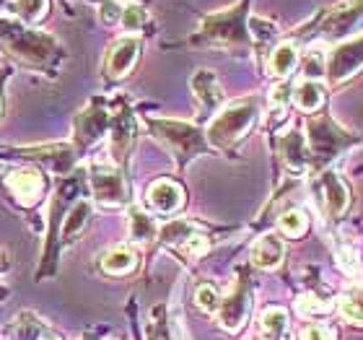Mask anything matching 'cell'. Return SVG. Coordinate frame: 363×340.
<instances>
[{"instance_id":"obj_43","label":"cell","mask_w":363,"mask_h":340,"mask_svg":"<svg viewBox=\"0 0 363 340\" xmlns=\"http://www.w3.org/2000/svg\"><path fill=\"white\" fill-rule=\"evenodd\" d=\"M0 159H6V156H0Z\"/></svg>"},{"instance_id":"obj_4","label":"cell","mask_w":363,"mask_h":340,"mask_svg":"<svg viewBox=\"0 0 363 340\" xmlns=\"http://www.w3.org/2000/svg\"><path fill=\"white\" fill-rule=\"evenodd\" d=\"M257 114H259L257 99H239V102L226 104L216 117H213L208 130H205L208 143H211L213 148H220V151L236 146L252 128H255Z\"/></svg>"},{"instance_id":"obj_40","label":"cell","mask_w":363,"mask_h":340,"mask_svg":"<svg viewBox=\"0 0 363 340\" xmlns=\"http://www.w3.org/2000/svg\"><path fill=\"white\" fill-rule=\"evenodd\" d=\"M8 268H11V263H8L6 250H0V275H3V273H8Z\"/></svg>"},{"instance_id":"obj_18","label":"cell","mask_w":363,"mask_h":340,"mask_svg":"<svg viewBox=\"0 0 363 340\" xmlns=\"http://www.w3.org/2000/svg\"><path fill=\"white\" fill-rule=\"evenodd\" d=\"M250 257H252V265H257L259 270H275L283 263V257H286V244L275 234H265L252 244Z\"/></svg>"},{"instance_id":"obj_15","label":"cell","mask_w":363,"mask_h":340,"mask_svg":"<svg viewBox=\"0 0 363 340\" xmlns=\"http://www.w3.org/2000/svg\"><path fill=\"white\" fill-rule=\"evenodd\" d=\"M319 192H322V200H325L330 219H340L342 213L348 211V203H350L348 185L335 172H325L319 177Z\"/></svg>"},{"instance_id":"obj_23","label":"cell","mask_w":363,"mask_h":340,"mask_svg":"<svg viewBox=\"0 0 363 340\" xmlns=\"http://www.w3.org/2000/svg\"><path fill=\"white\" fill-rule=\"evenodd\" d=\"M8 11L18 21L37 26L39 21H45L47 16H50V0H13L8 6Z\"/></svg>"},{"instance_id":"obj_28","label":"cell","mask_w":363,"mask_h":340,"mask_svg":"<svg viewBox=\"0 0 363 340\" xmlns=\"http://www.w3.org/2000/svg\"><path fill=\"white\" fill-rule=\"evenodd\" d=\"M327 57L322 47H309L301 57V70H303V81H319V78L327 73Z\"/></svg>"},{"instance_id":"obj_5","label":"cell","mask_w":363,"mask_h":340,"mask_svg":"<svg viewBox=\"0 0 363 340\" xmlns=\"http://www.w3.org/2000/svg\"><path fill=\"white\" fill-rule=\"evenodd\" d=\"M89 185L94 200L104 208H122L130 203L128 180L114 164H94L89 169Z\"/></svg>"},{"instance_id":"obj_32","label":"cell","mask_w":363,"mask_h":340,"mask_svg":"<svg viewBox=\"0 0 363 340\" xmlns=\"http://www.w3.org/2000/svg\"><path fill=\"white\" fill-rule=\"evenodd\" d=\"M167 309L164 307H156V309L151 312V319H148V327H145V335H148V340H172V335H169V325H167Z\"/></svg>"},{"instance_id":"obj_9","label":"cell","mask_w":363,"mask_h":340,"mask_svg":"<svg viewBox=\"0 0 363 340\" xmlns=\"http://www.w3.org/2000/svg\"><path fill=\"white\" fill-rule=\"evenodd\" d=\"M135 133H138L135 117H133L128 104H122L120 109L109 117V151H112L117 164H122V161L128 159V153L133 151Z\"/></svg>"},{"instance_id":"obj_17","label":"cell","mask_w":363,"mask_h":340,"mask_svg":"<svg viewBox=\"0 0 363 340\" xmlns=\"http://www.w3.org/2000/svg\"><path fill=\"white\" fill-rule=\"evenodd\" d=\"M278 148H280V156H283V164L291 172H303L306 169V164H309V143H306V138L296 128L286 130L280 136Z\"/></svg>"},{"instance_id":"obj_13","label":"cell","mask_w":363,"mask_h":340,"mask_svg":"<svg viewBox=\"0 0 363 340\" xmlns=\"http://www.w3.org/2000/svg\"><path fill=\"white\" fill-rule=\"evenodd\" d=\"M345 133L335 128L330 120H311L309 122V143L319 159H333L335 153L345 146Z\"/></svg>"},{"instance_id":"obj_42","label":"cell","mask_w":363,"mask_h":340,"mask_svg":"<svg viewBox=\"0 0 363 340\" xmlns=\"http://www.w3.org/2000/svg\"><path fill=\"white\" fill-rule=\"evenodd\" d=\"M3 296H8V291L3 286H0V299H3Z\"/></svg>"},{"instance_id":"obj_34","label":"cell","mask_w":363,"mask_h":340,"mask_svg":"<svg viewBox=\"0 0 363 340\" xmlns=\"http://www.w3.org/2000/svg\"><path fill=\"white\" fill-rule=\"evenodd\" d=\"M195 304L203 312H208V314H216L218 307H220V296L213 286L203 283V286H197V291H195Z\"/></svg>"},{"instance_id":"obj_24","label":"cell","mask_w":363,"mask_h":340,"mask_svg":"<svg viewBox=\"0 0 363 340\" xmlns=\"http://www.w3.org/2000/svg\"><path fill=\"white\" fill-rule=\"evenodd\" d=\"M325 86L319 81H301L294 91V102L301 112H317L319 106L325 104Z\"/></svg>"},{"instance_id":"obj_25","label":"cell","mask_w":363,"mask_h":340,"mask_svg":"<svg viewBox=\"0 0 363 340\" xmlns=\"http://www.w3.org/2000/svg\"><path fill=\"white\" fill-rule=\"evenodd\" d=\"M13 338L16 340H50L52 333H50V327L37 317V314H31V312H23L16 317V325H13Z\"/></svg>"},{"instance_id":"obj_20","label":"cell","mask_w":363,"mask_h":340,"mask_svg":"<svg viewBox=\"0 0 363 340\" xmlns=\"http://www.w3.org/2000/svg\"><path fill=\"white\" fill-rule=\"evenodd\" d=\"M128 229H130V239L135 244H148V242H153V239H159V224L153 221L151 213H145L143 208H138V205L130 208Z\"/></svg>"},{"instance_id":"obj_8","label":"cell","mask_w":363,"mask_h":340,"mask_svg":"<svg viewBox=\"0 0 363 340\" xmlns=\"http://www.w3.org/2000/svg\"><path fill=\"white\" fill-rule=\"evenodd\" d=\"M109 117L112 114L106 112L104 104L94 99L86 109H81L76 117V146L84 151V148H91V146L101 141L104 133L109 130Z\"/></svg>"},{"instance_id":"obj_21","label":"cell","mask_w":363,"mask_h":340,"mask_svg":"<svg viewBox=\"0 0 363 340\" xmlns=\"http://www.w3.org/2000/svg\"><path fill=\"white\" fill-rule=\"evenodd\" d=\"M298 60L301 57H298V50H296L294 42H280L278 47H272L270 60H267V70L275 78H288L296 70Z\"/></svg>"},{"instance_id":"obj_33","label":"cell","mask_w":363,"mask_h":340,"mask_svg":"<svg viewBox=\"0 0 363 340\" xmlns=\"http://www.w3.org/2000/svg\"><path fill=\"white\" fill-rule=\"evenodd\" d=\"M145 21H148V16H145V11L140 6H133V3H128V6H122V29L125 31H140L145 26Z\"/></svg>"},{"instance_id":"obj_27","label":"cell","mask_w":363,"mask_h":340,"mask_svg":"<svg viewBox=\"0 0 363 340\" xmlns=\"http://www.w3.org/2000/svg\"><path fill=\"white\" fill-rule=\"evenodd\" d=\"M340 312L342 317L353 322V325H363V283L350 286L340 299Z\"/></svg>"},{"instance_id":"obj_41","label":"cell","mask_w":363,"mask_h":340,"mask_svg":"<svg viewBox=\"0 0 363 340\" xmlns=\"http://www.w3.org/2000/svg\"><path fill=\"white\" fill-rule=\"evenodd\" d=\"M11 3H13V0H0V6H6V8L11 6Z\"/></svg>"},{"instance_id":"obj_19","label":"cell","mask_w":363,"mask_h":340,"mask_svg":"<svg viewBox=\"0 0 363 340\" xmlns=\"http://www.w3.org/2000/svg\"><path fill=\"white\" fill-rule=\"evenodd\" d=\"M91 219V203L89 200H76L73 208L65 213L60 226V247H68L70 242H76V236L89 226Z\"/></svg>"},{"instance_id":"obj_3","label":"cell","mask_w":363,"mask_h":340,"mask_svg":"<svg viewBox=\"0 0 363 340\" xmlns=\"http://www.w3.org/2000/svg\"><path fill=\"white\" fill-rule=\"evenodd\" d=\"M145 125H148V130H151L159 143L167 146L169 153L174 156L179 167H184L195 156H203L211 148L208 138L203 136V130L195 128L192 122L169 120V117H148Z\"/></svg>"},{"instance_id":"obj_37","label":"cell","mask_w":363,"mask_h":340,"mask_svg":"<svg viewBox=\"0 0 363 340\" xmlns=\"http://www.w3.org/2000/svg\"><path fill=\"white\" fill-rule=\"evenodd\" d=\"M301 340H333V330L327 325H309L301 333Z\"/></svg>"},{"instance_id":"obj_22","label":"cell","mask_w":363,"mask_h":340,"mask_svg":"<svg viewBox=\"0 0 363 340\" xmlns=\"http://www.w3.org/2000/svg\"><path fill=\"white\" fill-rule=\"evenodd\" d=\"M101 270L109 275H128L138 268V255L130 247H114L101 255Z\"/></svg>"},{"instance_id":"obj_29","label":"cell","mask_w":363,"mask_h":340,"mask_svg":"<svg viewBox=\"0 0 363 340\" xmlns=\"http://www.w3.org/2000/svg\"><path fill=\"white\" fill-rule=\"evenodd\" d=\"M247 29H250V39H255L259 47L270 45L272 39L278 37V23L270 21V18H262V16H250Z\"/></svg>"},{"instance_id":"obj_2","label":"cell","mask_w":363,"mask_h":340,"mask_svg":"<svg viewBox=\"0 0 363 340\" xmlns=\"http://www.w3.org/2000/svg\"><path fill=\"white\" fill-rule=\"evenodd\" d=\"M247 8L250 0H239L234 6L216 11V13L203 16V21L197 26V34L192 42H208V45H223V47H247L252 42L250 29H247Z\"/></svg>"},{"instance_id":"obj_1","label":"cell","mask_w":363,"mask_h":340,"mask_svg":"<svg viewBox=\"0 0 363 340\" xmlns=\"http://www.w3.org/2000/svg\"><path fill=\"white\" fill-rule=\"evenodd\" d=\"M0 53L8 60L18 62L21 68L45 73L50 78L57 76L60 65L68 57L57 37L18 21L13 16H0Z\"/></svg>"},{"instance_id":"obj_38","label":"cell","mask_w":363,"mask_h":340,"mask_svg":"<svg viewBox=\"0 0 363 340\" xmlns=\"http://www.w3.org/2000/svg\"><path fill=\"white\" fill-rule=\"evenodd\" d=\"M288 99H291V94H288V86H286V84L275 86V89L270 91V104H272V106H278L280 112L286 109Z\"/></svg>"},{"instance_id":"obj_7","label":"cell","mask_w":363,"mask_h":340,"mask_svg":"<svg viewBox=\"0 0 363 340\" xmlns=\"http://www.w3.org/2000/svg\"><path fill=\"white\" fill-rule=\"evenodd\" d=\"M138 57H140V37L125 34V37H120L117 42L109 45L101 70H104V76L109 81H120V78H125L130 70L135 68Z\"/></svg>"},{"instance_id":"obj_39","label":"cell","mask_w":363,"mask_h":340,"mask_svg":"<svg viewBox=\"0 0 363 340\" xmlns=\"http://www.w3.org/2000/svg\"><path fill=\"white\" fill-rule=\"evenodd\" d=\"M11 81V68L3 65L0 68V120H3V112H6V84Z\"/></svg>"},{"instance_id":"obj_12","label":"cell","mask_w":363,"mask_h":340,"mask_svg":"<svg viewBox=\"0 0 363 340\" xmlns=\"http://www.w3.org/2000/svg\"><path fill=\"white\" fill-rule=\"evenodd\" d=\"M363 16V0H345L340 6H335L322 21V34L325 37H342L348 34Z\"/></svg>"},{"instance_id":"obj_31","label":"cell","mask_w":363,"mask_h":340,"mask_svg":"<svg viewBox=\"0 0 363 340\" xmlns=\"http://www.w3.org/2000/svg\"><path fill=\"white\" fill-rule=\"evenodd\" d=\"M280 231L286 236H301L303 231H306V226H309V219H306V213L298 211V208H294V211H286L283 216H280Z\"/></svg>"},{"instance_id":"obj_10","label":"cell","mask_w":363,"mask_h":340,"mask_svg":"<svg viewBox=\"0 0 363 340\" xmlns=\"http://www.w3.org/2000/svg\"><path fill=\"white\" fill-rule=\"evenodd\" d=\"M361 70H363V37L340 45L330 55V60H327V76H330L333 84H342V81L358 76Z\"/></svg>"},{"instance_id":"obj_6","label":"cell","mask_w":363,"mask_h":340,"mask_svg":"<svg viewBox=\"0 0 363 340\" xmlns=\"http://www.w3.org/2000/svg\"><path fill=\"white\" fill-rule=\"evenodd\" d=\"M6 190L11 197H16V203L21 208H34L47 192V180L45 172L37 167H16L6 172Z\"/></svg>"},{"instance_id":"obj_26","label":"cell","mask_w":363,"mask_h":340,"mask_svg":"<svg viewBox=\"0 0 363 340\" xmlns=\"http://www.w3.org/2000/svg\"><path fill=\"white\" fill-rule=\"evenodd\" d=\"M288 330V312L280 307H270L259 317V333L265 340H283Z\"/></svg>"},{"instance_id":"obj_36","label":"cell","mask_w":363,"mask_h":340,"mask_svg":"<svg viewBox=\"0 0 363 340\" xmlns=\"http://www.w3.org/2000/svg\"><path fill=\"white\" fill-rule=\"evenodd\" d=\"M205 250H208V239H205L203 234L189 236L187 242L179 244V252H182V255H187V257H200Z\"/></svg>"},{"instance_id":"obj_14","label":"cell","mask_w":363,"mask_h":340,"mask_svg":"<svg viewBox=\"0 0 363 340\" xmlns=\"http://www.w3.org/2000/svg\"><path fill=\"white\" fill-rule=\"evenodd\" d=\"M189 89H192L203 112H216L223 104V89H220L218 78H216L213 70H195V76L189 78Z\"/></svg>"},{"instance_id":"obj_11","label":"cell","mask_w":363,"mask_h":340,"mask_svg":"<svg viewBox=\"0 0 363 340\" xmlns=\"http://www.w3.org/2000/svg\"><path fill=\"white\" fill-rule=\"evenodd\" d=\"M250 309H252V299H250V291L244 283H236L234 291L226 296V299H220V307H218V322L223 330L228 333H236V330H242L247 317H250Z\"/></svg>"},{"instance_id":"obj_30","label":"cell","mask_w":363,"mask_h":340,"mask_svg":"<svg viewBox=\"0 0 363 340\" xmlns=\"http://www.w3.org/2000/svg\"><path fill=\"white\" fill-rule=\"evenodd\" d=\"M189 236H195V226L189 221H172L164 229H159V239L167 244H177L179 247L182 242H187Z\"/></svg>"},{"instance_id":"obj_35","label":"cell","mask_w":363,"mask_h":340,"mask_svg":"<svg viewBox=\"0 0 363 340\" xmlns=\"http://www.w3.org/2000/svg\"><path fill=\"white\" fill-rule=\"evenodd\" d=\"M296 304H298V309H301L303 314H325V312L333 309V304L325 302V299H319L317 294H303Z\"/></svg>"},{"instance_id":"obj_16","label":"cell","mask_w":363,"mask_h":340,"mask_svg":"<svg viewBox=\"0 0 363 340\" xmlns=\"http://www.w3.org/2000/svg\"><path fill=\"white\" fill-rule=\"evenodd\" d=\"M148 205L156 213L172 216V213H177L184 205V190L174 180H156L148 187Z\"/></svg>"}]
</instances>
